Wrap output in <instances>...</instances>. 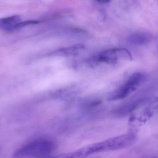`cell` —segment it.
<instances>
[{
	"instance_id": "cell-1",
	"label": "cell",
	"mask_w": 158,
	"mask_h": 158,
	"mask_svg": "<svg viewBox=\"0 0 158 158\" xmlns=\"http://www.w3.org/2000/svg\"><path fill=\"white\" fill-rule=\"evenodd\" d=\"M56 147L52 139H38L18 148L13 153L12 158H45L53 152Z\"/></svg>"
},
{
	"instance_id": "cell-2",
	"label": "cell",
	"mask_w": 158,
	"mask_h": 158,
	"mask_svg": "<svg viewBox=\"0 0 158 158\" xmlns=\"http://www.w3.org/2000/svg\"><path fill=\"white\" fill-rule=\"evenodd\" d=\"M135 140V134L127 133L86 146V152L89 156L98 152L122 149L131 146Z\"/></svg>"
},
{
	"instance_id": "cell-3",
	"label": "cell",
	"mask_w": 158,
	"mask_h": 158,
	"mask_svg": "<svg viewBox=\"0 0 158 158\" xmlns=\"http://www.w3.org/2000/svg\"><path fill=\"white\" fill-rule=\"evenodd\" d=\"M146 76L143 73L137 72L131 75L123 85L110 94L108 100L110 101L120 100L127 98L145 81Z\"/></svg>"
},
{
	"instance_id": "cell-4",
	"label": "cell",
	"mask_w": 158,
	"mask_h": 158,
	"mask_svg": "<svg viewBox=\"0 0 158 158\" xmlns=\"http://www.w3.org/2000/svg\"><path fill=\"white\" fill-rule=\"evenodd\" d=\"M95 61L107 64L116 63L118 60H132V55L129 51L124 48L108 49L95 57Z\"/></svg>"
},
{
	"instance_id": "cell-5",
	"label": "cell",
	"mask_w": 158,
	"mask_h": 158,
	"mask_svg": "<svg viewBox=\"0 0 158 158\" xmlns=\"http://www.w3.org/2000/svg\"><path fill=\"white\" fill-rule=\"evenodd\" d=\"M146 100L147 98H139L132 100L118 107L114 110V114L117 116H124L136 110L146 101Z\"/></svg>"
},
{
	"instance_id": "cell-6",
	"label": "cell",
	"mask_w": 158,
	"mask_h": 158,
	"mask_svg": "<svg viewBox=\"0 0 158 158\" xmlns=\"http://www.w3.org/2000/svg\"><path fill=\"white\" fill-rule=\"evenodd\" d=\"M85 46L84 44H79L61 48L52 52L50 53L52 56H76L78 54L80 51L84 49Z\"/></svg>"
},
{
	"instance_id": "cell-7",
	"label": "cell",
	"mask_w": 158,
	"mask_h": 158,
	"mask_svg": "<svg viewBox=\"0 0 158 158\" xmlns=\"http://www.w3.org/2000/svg\"><path fill=\"white\" fill-rule=\"evenodd\" d=\"M151 36L146 33H137L129 35L127 38V42L135 46L146 45L150 42Z\"/></svg>"
},
{
	"instance_id": "cell-8",
	"label": "cell",
	"mask_w": 158,
	"mask_h": 158,
	"mask_svg": "<svg viewBox=\"0 0 158 158\" xmlns=\"http://www.w3.org/2000/svg\"><path fill=\"white\" fill-rule=\"evenodd\" d=\"M21 22V18L19 15H15L0 19V29L5 31L15 30V26Z\"/></svg>"
},
{
	"instance_id": "cell-9",
	"label": "cell",
	"mask_w": 158,
	"mask_h": 158,
	"mask_svg": "<svg viewBox=\"0 0 158 158\" xmlns=\"http://www.w3.org/2000/svg\"><path fill=\"white\" fill-rule=\"evenodd\" d=\"M47 158H77L75 151L67 153H61Z\"/></svg>"
},
{
	"instance_id": "cell-10",
	"label": "cell",
	"mask_w": 158,
	"mask_h": 158,
	"mask_svg": "<svg viewBox=\"0 0 158 158\" xmlns=\"http://www.w3.org/2000/svg\"><path fill=\"white\" fill-rule=\"evenodd\" d=\"M39 22L36 21H24V22H21L18 23L15 27V30L17 29L18 28H22L27 26L29 25L35 24L38 23Z\"/></svg>"
}]
</instances>
